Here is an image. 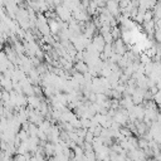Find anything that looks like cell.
Masks as SVG:
<instances>
[{"label": "cell", "mask_w": 161, "mask_h": 161, "mask_svg": "<svg viewBox=\"0 0 161 161\" xmlns=\"http://www.w3.org/2000/svg\"><path fill=\"white\" fill-rule=\"evenodd\" d=\"M152 16H153V11H151V10H146L145 14H143V19H145V21H151Z\"/></svg>", "instance_id": "cell-1"}]
</instances>
